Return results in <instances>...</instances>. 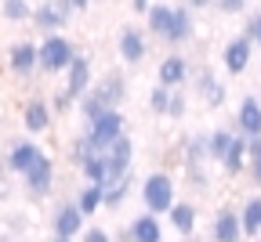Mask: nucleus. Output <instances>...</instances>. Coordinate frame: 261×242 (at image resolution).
Here are the masks:
<instances>
[{"label": "nucleus", "instance_id": "a878e982", "mask_svg": "<svg viewBox=\"0 0 261 242\" xmlns=\"http://www.w3.org/2000/svg\"><path fill=\"white\" fill-rule=\"evenodd\" d=\"M76 109L84 112V119H94V116H102V112H109V101H106V94L98 90L94 83L76 98Z\"/></svg>", "mask_w": 261, "mask_h": 242}, {"label": "nucleus", "instance_id": "2eb2a0df", "mask_svg": "<svg viewBox=\"0 0 261 242\" xmlns=\"http://www.w3.org/2000/svg\"><path fill=\"white\" fill-rule=\"evenodd\" d=\"M211 238L214 242H243V228H240V214L232 206H221L211 221Z\"/></svg>", "mask_w": 261, "mask_h": 242}, {"label": "nucleus", "instance_id": "9b49d317", "mask_svg": "<svg viewBox=\"0 0 261 242\" xmlns=\"http://www.w3.org/2000/svg\"><path fill=\"white\" fill-rule=\"evenodd\" d=\"M196 37V18L192 11L181 4V8H171V18H167V33H163V44H171V47H181Z\"/></svg>", "mask_w": 261, "mask_h": 242}, {"label": "nucleus", "instance_id": "4468645a", "mask_svg": "<svg viewBox=\"0 0 261 242\" xmlns=\"http://www.w3.org/2000/svg\"><path fill=\"white\" fill-rule=\"evenodd\" d=\"M232 134H240V137H261V101L254 98V94H247L243 101H240V109H236V130Z\"/></svg>", "mask_w": 261, "mask_h": 242}, {"label": "nucleus", "instance_id": "bb28decb", "mask_svg": "<svg viewBox=\"0 0 261 242\" xmlns=\"http://www.w3.org/2000/svg\"><path fill=\"white\" fill-rule=\"evenodd\" d=\"M73 206L80 210V217H94L98 210H102V185H84L73 199Z\"/></svg>", "mask_w": 261, "mask_h": 242}, {"label": "nucleus", "instance_id": "c03bdc74", "mask_svg": "<svg viewBox=\"0 0 261 242\" xmlns=\"http://www.w3.org/2000/svg\"><path fill=\"white\" fill-rule=\"evenodd\" d=\"M4 242H22V238H4Z\"/></svg>", "mask_w": 261, "mask_h": 242}, {"label": "nucleus", "instance_id": "c9c22d12", "mask_svg": "<svg viewBox=\"0 0 261 242\" xmlns=\"http://www.w3.org/2000/svg\"><path fill=\"white\" fill-rule=\"evenodd\" d=\"M247 4L250 0H214V8L221 15H240V11H247Z\"/></svg>", "mask_w": 261, "mask_h": 242}, {"label": "nucleus", "instance_id": "ddd939ff", "mask_svg": "<svg viewBox=\"0 0 261 242\" xmlns=\"http://www.w3.org/2000/svg\"><path fill=\"white\" fill-rule=\"evenodd\" d=\"M62 76H65V87H62V90L76 101V98L91 87V58L76 51V58H73L69 65H65V73H62Z\"/></svg>", "mask_w": 261, "mask_h": 242}, {"label": "nucleus", "instance_id": "c756f323", "mask_svg": "<svg viewBox=\"0 0 261 242\" xmlns=\"http://www.w3.org/2000/svg\"><path fill=\"white\" fill-rule=\"evenodd\" d=\"M167 18H171V4H149L145 22H149V33H152V37L163 40V33H167Z\"/></svg>", "mask_w": 261, "mask_h": 242}, {"label": "nucleus", "instance_id": "37998d69", "mask_svg": "<svg viewBox=\"0 0 261 242\" xmlns=\"http://www.w3.org/2000/svg\"><path fill=\"white\" fill-rule=\"evenodd\" d=\"M185 242H200V238H196V235H189V238H185Z\"/></svg>", "mask_w": 261, "mask_h": 242}, {"label": "nucleus", "instance_id": "c85d7f7f", "mask_svg": "<svg viewBox=\"0 0 261 242\" xmlns=\"http://www.w3.org/2000/svg\"><path fill=\"white\" fill-rule=\"evenodd\" d=\"M76 170L87 177V185H102V181H106V156H102V152H91Z\"/></svg>", "mask_w": 261, "mask_h": 242}, {"label": "nucleus", "instance_id": "9d476101", "mask_svg": "<svg viewBox=\"0 0 261 242\" xmlns=\"http://www.w3.org/2000/svg\"><path fill=\"white\" fill-rule=\"evenodd\" d=\"M250 58H254V47H250V40L243 37H232L225 47H221V65H225V73L228 76H240V73H247L250 69Z\"/></svg>", "mask_w": 261, "mask_h": 242}, {"label": "nucleus", "instance_id": "4c0bfd02", "mask_svg": "<svg viewBox=\"0 0 261 242\" xmlns=\"http://www.w3.org/2000/svg\"><path fill=\"white\" fill-rule=\"evenodd\" d=\"M47 105H51V112H69V109L76 105V101H73L69 94H65V90H58V94H55V98L47 101Z\"/></svg>", "mask_w": 261, "mask_h": 242}, {"label": "nucleus", "instance_id": "393cba45", "mask_svg": "<svg viewBox=\"0 0 261 242\" xmlns=\"http://www.w3.org/2000/svg\"><path fill=\"white\" fill-rule=\"evenodd\" d=\"M178 156H181V166H203L207 163V148H203V134H192V137H181L178 145Z\"/></svg>", "mask_w": 261, "mask_h": 242}, {"label": "nucleus", "instance_id": "20e7f679", "mask_svg": "<svg viewBox=\"0 0 261 242\" xmlns=\"http://www.w3.org/2000/svg\"><path fill=\"white\" fill-rule=\"evenodd\" d=\"M102 156H106V181H102V185H113V181L127 177L130 166H135V141L123 134V137H116V141H113Z\"/></svg>", "mask_w": 261, "mask_h": 242}, {"label": "nucleus", "instance_id": "423d86ee", "mask_svg": "<svg viewBox=\"0 0 261 242\" xmlns=\"http://www.w3.org/2000/svg\"><path fill=\"white\" fill-rule=\"evenodd\" d=\"M189 80L196 83V90H200V98H203V105H207V109H221V105H225L228 90H225V83L218 80V73H214L211 65L192 69V76H189Z\"/></svg>", "mask_w": 261, "mask_h": 242}, {"label": "nucleus", "instance_id": "2f4dec72", "mask_svg": "<svg viewBox=\"0 0 261 242\" xmlns=\"http://www.w3.org/2000/svg\"><path fill=\"white\" fill-rule=\"evenodd\" d=\"M167 98H171V90L156 83V87L149 90V112H152V116H167Z\"/></svg>", "mask_w": 261, "mask_h": 242}, {"label": "nucleus", "instance_id": "b1692460", "mask_svg": "<svg viewBox=\"0 0 261 242\" xmlns=\"http://www.w3.org/2000/svg\"><path fill=\"white\" fill-rule=\"evenodd\" d=\"M130 188H135V174H127L113 185H102V210H120L130 195Z\"/></svg>", "mask_w": 261, "mask_h": 242}, {"label": "nucleus", "instance_id": "a18cd8bd", "mask_svg": "<svg viewBox=\"0 0 261 242\" xmlns=\"http://www.w3.org/2000/svg\"><path fill=\"white\" fill-rule=\"evenodd\" d=\"M250 242H261V235H257V238H250Z\"/></svg>", "mask_w": 261, "mask_h": 242}, {"label": "nucleus", "instance_id": "72a5a7b5", "mask_svg": "<svg viewBox=\"0 0 261 242\" xmlns=\"http://www.w3.org/2000/svg\"><path fill=\"white\" fill-rule=\"evenodd\" d=\"M243 37L250 40V47H261V11L247 15V29H243Z\"/></svg>", "mask_w": 261, "mask_h": 242}, {"label": "nucleus", "instance_id": "0eeeda50", "mask_svg": "<svg viewBox=\"0 0 261 242\" xmlns=\"http://www.w3.org/2000/svg\"><path fill=\"white\" fill-rule=\"evenodd\" d=\"M189 76H192V65H189V58L178 54V51H171L167 58L160 62V69H156V83H160V87H167V90L185 87Z\"/></svg>", "mask_w": 261, "mask_h": 242}, {"label": "nucleus", "instance_id": "dca6fc26", "mask_svg": "<svg viewBox=\"0 0 261 242\" xmlns=\"http://www.w3.org/2000/svg\"><path fill=\"white\" fill-rule=\"evenodd\" d=\"M40 152H44V148L33 141V137H25V141H15V145L8 148V156H4V170H8V174H25Z\"/></svg>", "mask_w": 261, "mask_h": 242}, {"label": "nucleus", "instance_id": "f03ea898", "mask_svg": "<svg viewBox=\"0 0 261 242\" xmlns=\"http://www.w3.org/2000/svg\"><path fill=\"white\" fill-rule=\"evenodd\" d=\"M76 58V44L65 37V33H47V37L37 44V69L44 73H65V65Z\"/></svg>", "mask_w": 261, "mask_h": 242}, {"label": "nucleus", "instance_id": "473e14b6", "mask_svg": "<svg viewBox=\"0 0 261 242\" xmlns=\"http://www.w3.org/2000/svg\"><path fill=\"white\" fill-rule=\"evenodd\" d=\"M189 112V98H185V90L178 87V90H171V98H167V116L171 119H181Z\"/></svg>", "mask_w": 261, "mask_h": 242}, {"label": "nucleus", "instance_id": "58836bf2", "mask_svg": "<svg viewBox=\"0 0 261 242\" xmlns=\"http://www.w3.org/2000/svg\"><path fill=\"white\" fill-rule=\"evenodd\" d=\"M189 11H203V8H214V0H185Z\"/></svg>", "mask_w": 261, "mask_h": 242}, {"label": "nucleus", "instance_id": "7c9ffc66", "mask_svg": "<svg viewBox=\"0 0 261 242\" xmlns=\"http://www.w3.org/2000/svg\"><path fill=\"white\" fill-rule=\"evenodd\" d=\"M0 15H4L8 22H29L33 4L29 0H0Z\"/></svg>", "mask_w": 261, "mask_h": 242}, {"label": "nucleus", "instance_id": "6e6552de", "mask_svg": "<svg viewBox=\"0 0 261 242\" xmlns=\"http://www.w3.org/2000/svg\"><path fill=\"white\" fill-rule=\"evenodd\" d=\"M29 18H33V25H37L44 37H47V33H62V25L73 18V11L65 8L62 0H44V4L33 8V15H29Z\"/></svg>", "mask_w": 261, "mask_h": 242}, {"label": "nucleus", "instance_id": "f704fd0d", "mask_svg": "<svg viewBox=\"0 0 261 242\" xmlns=\"http://www.w3.org/2000/svg\"><path fill=\"white\" fill-rule=\"evenodd\" d=\"M87 156H91V148H87V141H84V137H76V141L69 145V163H73V166H80V163H84Z\"/></svg>", "mask_w": 261, "mask_h": 242}, {"label": "nucleus", "instance_id": "ea45409f", "mask_svg": "<svg viewBox=\"0 0 261 242\" xmlns=\"http://www.w3.org/2000/svg\"><path fill=\"white\" fill-rule=\"evenodd\" d=\"M149 4H152V0H130V11H135V15H145Z\"/></svg>", "mask_w": 261, "mask_h": 242}, {"label": "nucleus", "instance_id": "7ed1b4c3", "mask_svg": "<svg viewBox=\"0 0 261 242\" xmlns=\"http://www.w3.org/2000/svg\"><path fill=\"white\" fill-rule=\"evenodd\" d=\"M142 202H145V214L152 217H163L174 206V177L167 174V170H156V174H149L138 188Z\"/></svg>", "mask_w": 261, "mask_h": 242}, {"label": "nucleus", "instance_id": "aec40b11", "mask_svg": "<svg viewBox=\"0 0 261 242\" xmlns=\"http://www.w3.org/2000/svg\"><path fill=\"white\" fill-rule=\"evenodd\" d=\"M127 238L130 242H163V224L152 214H142L127 224Z\"/></svg>", "mask_w": 261, "mask_h": 242}, {"label": "nucleus", "instance_id": "6ab92c4d", "mask_svg": "<svg viewBox=\"0 0 261 242\" xmlns=\"http://www.w3.org/2000/svg\"><path fill=\"white\" fill-rule=\"evenodd\" d=\"M163 217H167V224H171L181 238H189V235L196 231V206L185 202V199H174V206H171Z\"/></svg>", "mask_w": 261, "mask_h": 242}, {"label": "nucleus", "instance_id": "f257e3e1", "mask_svg": "<svg viewBox=\"0 0 261 242\" xmlns=\"http://www.w3.org/2000/svg\"><path fill=\"white\" fill-rule=\"evenodd\" d=\"M127 134V119H123V112L120 109H109V112H102V116H94V119H87V130L80 134L84 141H87V148L91 152H106L116 137H123Z\"/></svg>", "mask_w": 261, "mask_h": 242}, {"label": "nucleus", "instance_id": "e433bc0d", "mask_svg": "<svg viewBox=\"0 0 261 242\" xmlns=\"http://www.w3.org/2000/svg\"><path fill=\"white\" fill-rule=\"evenodd\" d=\"M76 238H80V242H113V235H109L106 228H84Z\"/></svg>", "mask_w": 261, "mask_h": 242}, {"label": "nucleus", "instance_id": "1a4fd4ad", "mask_svg": "<svg viewBox=\"0 0 261 242\" xmlns=\"http://www.w3.org/2000/svg\"><path fill=\"white\" fill-rule=\"evenodd\" d=\"M116 51H120V62L138 65L149 54V37H145L138 25H127V29H120V37H116Z\"/></svg>", "mask_w": 261, "mask_h": 242}, {"label": "nucleus", "instance_id": "cd10ccee", "mask_svg": "<svg viewBox=\"0 0 261 242\" xmlns=\"http://www.w3.org/2000/svg\"><path fill=\"white\" fill-rule=\"evenodd\" d=\"M232 130H211V134H203V148H207V159H214V163H221V156L228 152V145H232Z\"/></svg>", "mask_w": 261, "mask_h": 242}, {"label": "nucleus", "instance_id": "f8f14e48", "mask_svg": "<svg viewBox=\"0 0 261 242\" xmlns=\"http://www.w3.org/2000/svg\"><path fill=\"white\" fill-rule=\"evenodd\" d=\"M51 231H55V238H73V242H76V235L84 231V217H80V210H76L73 202H58V206H55Z\"/></svg>", "mask_w": 261, "mask_h": 242}, {"label": "nucleus", "instance_id": "a211bd4d", "mask_svg": "<svg viewBox=\"0 0 261 242\" xmlns=\"http://www.w3.org/2000/svg\"><path fill=\"white\" fill-rule=\"evenodd\" d=\"M8 69L15 76H33L37 73V44L33 40H18V44H11V51H8Z\"/></svg>", "mask_w": 261, "mask_h": 242}, {"label": "nucleus", "instance_id": "79ce46f5", "mask_svg": "<svg viewBox=\"0 0 261 242\" xmlns=\"http://www.w3.org/2000/svg\"><path fill=\"white\" fill-rule=\"evenodd\" d=\"M51 242H73V238H55V235H51Z\"/></svg>", "mask_w": 261, "mask_h": 242}, {"label": "nucleus", "instance_id": "a19ab883", "mask_svg": "<svg viewBox=\"0 0 261 242\" xmlns=\"http://www.w3.org/2000/svg\"><path fill=\"white\" fill-rule=\"evenodd\" d=\"M62 4H65V8H69V11H84V8L91 4V0H62Z\"/></svg>", "mask_w": 261, "mask_h": 242}, {"label": "nucleus", "instance_id": "412c9836", "mask_svg": "<svg viewBox=\"0 0 261 242\" xmlns=\"http://www.w3.org/2000/svg\"><path fill=\"white\" fill-rule=\"evenodd\" d=\"M94 87H98V90L106 94L109 109H120L123 101H127V76H123V73H106V76L98 80Z\"/></svg>", "mask_w": 261, "mask_h": 242}, {"label": "nucleus", "instance_id": "39448f33", "mask_svg": "<svg viewBox=\"0 0 261 242\" xmlns=\"http://www.w3.org/2000/svg\"><path fill=\"white\" fill-rule=\"evenodd\" d=\"M22 181H25L29 199H47L51 188H55V159L47 152H40L37 159H33V166L22 174Z\"/></svg>", "mask_w": 261, "mask_h": 242}, {"label": "nucleus", "instance_id": "de8ad7c7", "mask_svg": "<svg viewBox=\"0 0 261 242\" xmlns=\"http://www.w3.org/2000/svg\"><path fill=\"white\" fill-rule=\"evenodd\" d=\"M257 101H261V98H257Z\"/></svg>", "mask_w": 261, "mask_h": 242}, {"label": "nucleus", "instance_id": "f3484780", "mask_svg": "<svg viewBox=\"0 0 261 242\" xmlns=\"http://www.w3.org/2000/svg\"><path fill=\"white\" fill-rule=\"evenodd\" d=\"M51 119H55V112H51V105L44 98H29L25 101V109H22V127L37 137V134H44V130H51Z\"/></svg>", "mask_w": 261, "mask_h": 242}, {"label": "nucleus", "instance_id": "4be33fe9", "mask_svg": "<svg viewBox=\"0 0 261 242\" xmlns=\"http://www.w3.org/2000/svg\"><path fill=\"white\" fill-rule=\"evenodd\" d=\"M236 214H240L243 238H257V235H261V195H250Z\"/></svg>", "mask_w": 261, "mask_h": 242}, {"label": "nucleus", "instance_id": "5701e85b", "mask_svg": "<svg viewBox=\"0 0 261 242\" xmlns=\"http://www.w3.org/2000/svg\"><path fill=\"white\" fill-rule=\"evenodd\" d=\"M221 170L225 174H232V177H240V174H247V137H232V145H228V152L221 156Z\"/></svg>", "mask_w": 261, "mask_h": 242}, {"label": "nucleus", "instance_id": "49530a36", "mask_svg": "<svg viewBox=\"0 0 261 242\" xmlns=\"http://www.w3.org/2000/svg\"><path fill=\"white\" fill-rule=\"evenodd\" d=\"M257 73H261V65H257Z\"/></svg>", "mask_w": 261, "mask_h": 242}]
</instances>
